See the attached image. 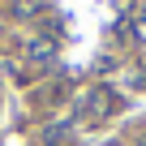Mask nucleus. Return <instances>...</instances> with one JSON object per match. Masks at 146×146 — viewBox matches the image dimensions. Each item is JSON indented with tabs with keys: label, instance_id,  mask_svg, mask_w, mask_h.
<instances>
[{
	"label": "nucleus",
	"instance_id": "f257e3e1",
	"mask_svg": "<svg viewBox=\"0 0 146 146\" xmlns=\"http://www.w3.org/2000/svg\"><path fill=\"white\" fill-rule=\"evenodd\" d=\"M137 146H146V137H142V142H137Z\"/></svg>",
	"mask_w": 146,
	"mask_h": 146
}]
</instances>
